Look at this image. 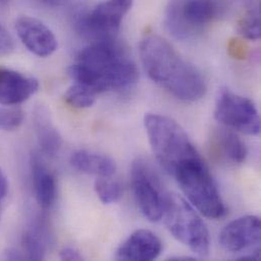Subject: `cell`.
Instances as JSON below:
<instances>
[{"mask_svg": "<svg viewBox=\"0 0 261 261\" xmlns=\"http://www.w3.org/2000/svg\"><path fill=\"white\" fill-rule=\"evenodd\" d=\"M139 51L148 77L176 99L195 102L205 95L206 83L201 72L160 36L145 34Z\"/></svg>", "mask_w": 261, "mask_h": 261, "instance_id": "cell-1", "label": "cell"}, {"mask_svg": "<svg viewBox=\"0 0 261 261\" xmlns=\"http://www.w3.org/2000/svg\"><path fill=\"white\" fill-rule=\"evenodd\" d=\"M69 75L96 94L129 89L138 80L135 63L113 39L99 40L83 49L69 67Z\"/></svg>", "mask_w": 261, "mask_h": 261, "instance_id": "cell-2", "label": "cell"}, {"mask_svg": "<svg viewBox=\"0 0 261 261\" xmlns=\"http://www.w3.org/2000/svg\"><path fill=\"white\" fill-rule=\"evenodd\" d=\"M144 126L152 152L170 174L183 163L200 156L187 133L172 118L149 113L144 116Z\"/></svg>", "mask_w": 261, "mask_h": 261, "instance_id": "cell-3", "label": "cell"}, {"mask_svg": "<svg viewBox=\"0 0 261 261\" xmlns=\"http://www.w3.org/2000/svg\"><path fill=\"white\" fill-rule=\"evenodd\" d=\"M173 176L190 204L201 215L213 220L226 215L227 210L218 186L200 156L180 165Z\"/></svg>", "mask_w": 261, "mask_h": 261, "instance_id": "cell-4", "label": "cell"}, {"mask_svg": "<svg viewBox=\"0 0 261 261\" xmlns=\"http://www.w3.org/2000/svg\"><path fill=\"white\" fill-rule=\"evenodd\" d=\"M162 219L175 239L205 257L210 252V234L193 206L175 193H166Z\"/></svg>", "mask_w": 261, "mask_h": 261, "instance_id": "cell-5", "label": "cell"}, {"mask_svg": "<svg viewBox=\"0 0 261 261\" xmlns=\"http://www.w3.org/2000/svg\"><path fill=\"white\" fill-rule=\"evenodd\" d=\"M215 117L232 130L248 135H257L260 132V117L255 104L228 89H223L219 93Z\"/></svg>", "mask_w": 261, "mask_h": 261, "instance_id": "cell-6", "label": "cell"}, {"mask_svg": "<svg viewBox=\"0 0 261 261\" xmlns=\"http://www.w3.org/2000/svg\"><path fill=\"white\" fill-rule=\"evenodd\" d=\"M131 182L141 214L152 223L162 220L166 193L163 191L160 178L147 162L142 159L133 162Z\"/></svg>", "mask_w": 261, "mask_h": 261, "instance_id": "cell-7", "label": "cell"}, {"mask_svg": "<svg viewBox=\"0 0 261 261\" xmlns=\"http://www.w3.org/2000/svg\"><path fill=\"white\" fill-rule=\"evenodd\" d=\"M132 4L133 0H104L91 12L79 17L77 29L96 41L113 39Z\"/></svg>", "mask_w": 261, "mask_h": 261, "instance_id": "cell-8", "label": "cell"}, {"mask_svg": "<svg viewBox=\"0 0 261 261\" xmlns=\"http://www.w3.org/2000/svg\"><path fill=\"white\" fill-rule=\"evenodd\" d=\"M15 31L21 43L39 57L51 56L58 47L54 33L40 19L22 15L15 20Z\"/></svg>", "mask_w": 261, "mask_h": 261, "instance_id": "cell-9", "label": "cell"}, {"mask_svg": "<svg viewBox=\"0 0 261 261\" xmlns=\"http://www.w3.org/2000/svg\"><path fill=\"white\" fill-rule=\"evenodd\" d=\"M260 236V219L256 216H245L228 224L222 230L219 241L227 251L240 252L259 244Z\"/></svg>", "mask_w": 261, "mask_h": 261, "instance_id": "cell-10", "label": "cell"}, {"mask_svg": "<svg viewBox=\"0 0 261 261\" xmlns=\"http://www.w3.org/2000/svg\"><path fill=\"white\" fill-rule=\"evenodd\" d=\"M36 79L8 68H0V105L17 106L37 93Z\"/></svg>", "mask_w": 261, "mask_h": 261, "instance_id": "cell-11", "label": "cell"}, {"mask_svg": "<svg viewBox=\"0 0 261 261\" xmlns=\"http://www.w3.org/2000/svg\"><path fill=\"white\" fill-rule=\"evenodd\" d=\"M162 251L159 237L148 230H137L120 245L116 258L119 260L149 261L155 259Z\"/></svg>", "mask_w": 261, "mask_h": 261, "instance_id": "cell-12", "label": "cell"}, {"mask_svg": "<svg viewBox=\"0 0 261 261\" xmlns=\"http://www.w3.org/2000/svg\"><path fill=\"white\" fill-rule=\"evenodd\" d=\"M211 148L213 154L221 161L231 164H241L247 155L244 141L232 129L218 128L211 136Z\"/></svg>", "mask_w": 261, "mask_h": 261, "instance_id": "cell-13", "label": "cell"}, {"mask_svg": "<svg viewBox=\"0 0 261 261\" xmlns=\"http://www.w3.org/2000/svg\"><path fill=\"white\" fill-rule=\"evenodd\" d=\"M31 164L36 200L43 210H48L54 204L57 196L55 176L38 155L33 156Z\"/></svg>", "mask_w": 261, "mask_h": 261, "instance_id": "cell-14", "label": "cell"}, {"mask_svg": "<svg viewBox=\"0 0 261 261\" xmlns=\"http://www.w3.org/2000/svg\"><path fill=\"white\" fill-rule=\"evenodd\" d=\"M34 127L39 145L44 153L55 155L62 145V137L52 121L49 110L42 105L35 108Z\"/></svg>", "mask_w": 261, "mask_h": 261, "instance_id": "cell-15", "label": "cell"}, {"mask_svg": "<svg viewBox=\"0 0 261 261\" xmlns=\"http://www.w3.org/2000/svg\"><path fill=\"white\" fill-rule=\"evenodd\" d=\"M69 162L76 171L98 177H111L116 171V164L112 158L86 149L73 152Z\"/></svg>", "mask_w": 261, "mask_h": 261, "instance_id": "cell-16", "label": "cell"}, {"mask_svg": "<svg viewBox=\"0 0 261 261\" xmlns=\"http://www.w3.org/2000/svg\"><path fill=\"white\" fill-rule=\"evenodd\" d=\"M219 4L216 0H185L181 1V14L184 22L193 36L218 14Z\"/></svg>", "mask_w": 261, "mask_h": 261, "instance_id": "cell-17", "label": "cell"}, {"mask_svg": "<svg viewBox=\"0 0 261 261\" xmlns=\"http://www.w3.org/2000/svg\"><path fill=\"white\" fill-rule=\"evenodd\" d=\"M47 231L43 222H34L22 236L23 250L28 259L41 260L47 249Z\"/></svg>", "mask_w": 261, "mask_h": 261, "instance_id": "cell-18", "label": "cell"}, {"mask_svg": "<svg viewBox=\"0 0 261 261\" xmlns=\"http://www.w3.org/2000/svg\"><path fill=\"white\" fill-rule=\"evenodd\" d=\"M181 1L171 0L166 10V27L170 34L180 40H187L193 37L181 14Z\"/></svg>", "mask_w": 261, "mask_h": 261, "instance_id": "cell-19", "label": "cell"}, {"mask_svg": "<svg viewBox=\"0 0 261 261\" xmlns=\"http://www.w3.org/2000/svg\"><path fill=\"white\" fill-rule=\"evenodd\" d=\"M96 95L97 94L89 88L76 83L67 90L64 95V100L73 108L86 109L95 104Z\"/></svg>", "mask_w": 261, "mask_h": 261, "instance_id": "cell-20", "label": "cell"}, {"mask_svg": "<svg viewBox=\"0 0 261 261\" xmlns=\"http://www.w3.org/2000/svg\"><path fill=\"white\" fill-rule=\"evenodd\" d=\"M95 190L100 200L106 204L117 202L123 193L121 183L111 177H99L95 183Z\"/></svg>", "mask_w": 261, "mask_h": 261, "instance_id": "cell-21", "label": "cell"}, {"mask_svg": "<svg viewBox=\"0 0 261 261\" xmlns=\"http://www.w3.org/2000/svg\"><path fill=\"white\" fill-rule=\"evenodd\" d=\"M239 34L247 40H258L260 38V12L259 5L251 6L238 24Z\"/></svg>", "mask_w": 261, "mask_h": 261, "instance_id": "cell-22", "label": "cell"}, {"mask_svg": "<svg viewBox=\"0 0 261 261\" xmlns=\"http://www.w3.org/2000/svg\"><path fill=\"white\" fill-rule=\"evenodd\" d=\"M24 118L23 111L17 106L0 107V129L13 131L17 129Z\"/></svg>", "mask_w": 261, "mask_h": 261, "instance_id": "cell-23", "label": "cell"}, {"mask_svg": "<svg viewBox=\"0 0 261 261\" xmlns=\"http://www.w3.org/2000/svg\"><path fill=\"white\" fill-rule=\"evenodd\" d=\"M14 50V41L9 32L0 23V58Z\"/></svg>", "mask_w": 261, "mask_h": 261, "instance_id": "cell-24", "label": "cell"}, {"mask_svg": "<svg viewBox=\"0 0 261 261\" xmlns=\"http://www.w3.org/2000/svg\"><path fill=\"white\" fill-rule=\"evenodd\" d=\"M60 258L67 261L82 260L83 256L75 247L64 246L60 251Z\"/></svg>", "mask_w": 261, "mask_h": 261, "instance_id": "cell-25", "label": "cell"}, {"mask_svg": "<svg viewBox=\"0 0 261 261\" xmlns=\"http://www.w3.org/2000/svg\"><path fill=\"white\" fill-rule=\"evenodd\" d=\"M230 50H233L235 52V56L237 58H242L245 55L244 52V45L242 43H240L238 40H234L232 42V44L230 45Z\"/></svg>", "mask_w": 261, "mask_h": 261, "instance_id": "cell-26", "label": "cell"}, {"mask_svg": "<svg viewBox=\"0 0 261 261\" xmlns=\"http://www.w3.org/2000/svg\"><path fill=\"white\" fill-rule=\"evenodd\" d=\"M8 189V182L4 173L0 170V201L6 196Z\"/></svg>", "mask_w": 261, "mask_h": 261, "instance_id": "cell-27", "label": "cell"}, {"mask_svg": "<svg viewBox=\"0 0 261 261\" xmlns=\"http://www.w3.org/2000/svg\"><path fill=\"white\" fill-rule=\"evenodd\" d=\"M36 1L50 7H59L66 2V0H36Z\"/></svg>", "mask_w": 261, "mask_h": 261, "instance_id": "cell-28", "label": "cell"}]
</instances>
